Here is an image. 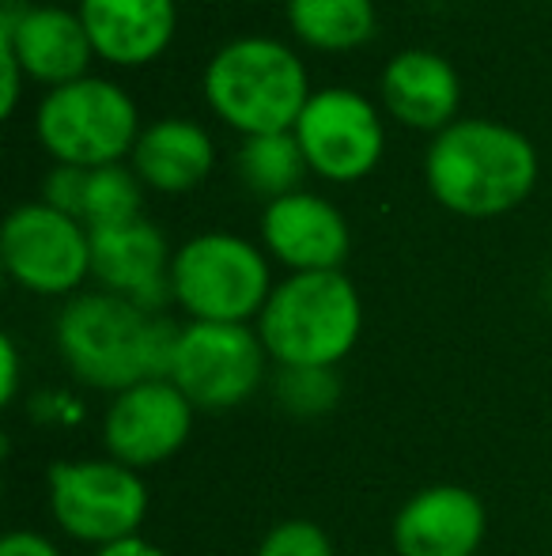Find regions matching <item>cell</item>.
<instances>
[{
    "label": "cell",
    "mask_w": 552,
    "mask_h": 556,
    "mask_svg": "<svg viewBox=\"0 0 552 556\" xmlns=\"http://www.w3.org/2000/svg\"><path fill=\"white\" fill-rule=\"evenodd\" d=\"M258 556H333V542L318 522L287 519L266 534L258 545Z\"/></svg>",
    "instance_id": "23"
},
{
    "label": "cell",
    "mask_w": 552,
    "mask_h": 556,
    "mask_svg": "<svg viewBox=\"0 0 552 556\" xmlns=\"http://www.w3.org/2000/svg\"><path fill=\"white\" fill-rule=\"evenodd\" d=\"M84 186H88V167H57L46 178V205H53L57 213L80 220V201H84Z\"/></svg>",
    "instance_id": "24"
},
{
    "label": "cell",
    "mask_w": 552,
    "mask_h": 556,
    "mask_svg": "<svg viewBox=\"0 0 552 556\" xmlns=\"http://www.w3.org/2000/svg\"><path fill=\"white\" fill-rule=\"evenodd\" d=\"M303 170H307V155L295 132L246 137V144L239 148V175L254 193H266L269 201L295 193Z\"/></svg>",
    "instance_id": "20"
},
{
    "label": "cell",
    "mask_w": 552,
    "mask_h": 556,
    "mask_svg": "<svg viewBox=\"0 0 552 556\" xmlns=\"http://www.w3.org/2000/svg\"><path fill=\"white\" fill-rule=\"evenodd\" d=\"M363 330V303L341 269L292 273L258 315V337L280 367H337Z\"/></svg>",
    "instance_id": "2"
},
{
    "label": "cell",
    "mask_w": 552,
    "mask_h": 556,
    "mask_svg": "<svg viewBox=\"0 0 552 556\" xmlns=\"http://www.w3.org/2000/svg\"><path fill=\"white\" fill-rule=\"evenodd\" d=\"M287 23L307 46L318 50H352L375 30L371 0H287Z\"/></svg>",
    "instance_id": "19"
},
{
    "label": "cell",
    "mask_w": 552,
    "mask_h": 556,
    "mask_svg": "<svg viewBox=\"0 0 552 556\" xmlns=\"http://www.w3.org/2000/svg\"><path fill=\"white\" fill-rule=\"evenodd\" d=\"M424 175L439 205L458 216L488 220L526 201L538 178V152L511 125L470 117L435 137Z\"/></svg>",
    "instance_id": "1"
},
{
    "label": "cell",
    "mask_w": 552,
    "mask_h": 556,
    "mask_svg": "<svg viewBox=\"0 0 552 556\" xmlns=\"http://www.w3.org/2000/svg\"><path fill=\"white\" fill-rule=\"evenodd\" d=\"M50 511L68 538L88 545H114L137 538L147 515V489L137 469L114 458L53 462Z\"/></svg>",
    "instance_id": "7"
},
{
    "label": "cell",
    "mask_w": 552,
    "mask_h": 556,
    "mask_svg": "<svg viewBox=\"0 0 552 556\" xmlns=\"http://www.w3.org/2000/svg\"><path fill=\"white\" fill-rule=\"evenodd\" d=\"M0 257L15 285L38 295H68L91 273V231L53 205H20L0 231Z\"/></svg>",
    "instance_id": "9"
},
{
    "label": "cell",
    "mask_w": 552,
    "mask_h": 556,
    "mask_svg": "<svg viewBox=\"0 0 552 556\" xmlns=\"http://www.w3.org/2000/svg\"><path fill=\"white\" fill-rule=\"evenodd\" d=\"M140 220V186L121 163L111 167H91L88 170V186H84V201H80V224L88 231L99 227H118Z\"/></svg>",
    "instance_id": "21"
},
{
    "label": "cell",
    "mask_w": 552,
    "mask_h": 556,
    "mask_svg": "<svg viewBox=\"0 0 552 556\" xmlns=\"http://www.w3.org/2000/svg\"><path fill=\"white\" fill-rule=\"evenodd\" d=\"M15 390H20V352L12 337H0V397L12 402Z\"/></svg>",
    "instance_id": "26"
},
{
    "label": "cell",
    "mask_w": 552,
    "mask_h": 556,
    "mask_svg": "<svg viewBox=\"0 0 552 556\" xmlns=\"http://www.w3.org/2000/svg\"><path fill=\"white\" fill-rule=\"evenodd\" d=\"M95 556H163L159 545L144 542V538H126V542H114V545H103Z\"/></svg>",
    "instance_id": "27"
},
{
    "label": "cell",
    "mask_w": 552,
    "mask_h": 556,
    "mask_svg": "<svg viewBox=\"0 0 552 556\" xmlns=\"http://www.w3.org/2000/svg\"><path fill=\"white\" fill-rule=\"evenodd\" d=\"M485 530V504L470 489L432 484L398 511L394 549L398 556H477Z\"/></svg>",
    "instance_id": "14"
},
{
    "label": "cell",
    "mask_w": 552,
    "mask_h": 556,
    "mask_svg": "<svg viewBox=\"0 0 552 556\" xmlns=\"http://www.w3.org/2000/svg\"><path fill=\"white\" fill-rule=\"evenodd\" d=\"M383 99L398 122L413 129H447L454 125L462 84L442 53L432 50H406L386 65L383 73Z\"/></svg>",
    "instance_id": "17"
},
{
    "label": "cell",
    "mask_w": 552,
    "mask_h": 556,
    "mask_svg": "<svg viewBox=\"0 0 552 556\" xmlns=\"http://www.w3.org/2000/svg\"><path fill=\"white\" fill-rule=\"evenodd\" d=\"M213 111L246 137L292 132L310 103L307 68L273 38H235L205 73Z\"/></svg>",
    "instance_id": "4"
},
{
    "label": "cell",
    "mask_w": 552,
    "mask_h": 556,
    "mask_svg": "<svg viewBox=\"0 0 552 556\" xmlns=\"http://www.w3.org/2000/svg\"><path fill=\"white\" fill-rule=\"evenodd\" d=\"M307 167L330 182H356L383 155V122L363 96L330 88L310 96L295 122Z\"/></svg>",
    "instance_id": "10"
},
{
    "label": "cell",
    "mask_w": 552,
    "mask_h": 556,
    "mask_svg": "<svg viewBox=\"0 0 552 556\" xmlns=\"http://www.w3.org/2000/svg\"><path fill=\"white\" fill-rule=\"evenodd\" d=\"M175 300L193 323H246L273 295L269 262L258 247L228 231L190 239L170 265Z\"/></svg>",
    "instance_id": "5"
},
{
    "label": "cell",
    "mask_w": 552,
    "mask_h": 556,
    "mask_svg": "<svg viewBox=\"0 0 552 556\" xmlns=\"http://www.w3.org/2000/svg\"><path fill=\"white\" fill-rule=\"evenodd\" d=\"M80 20L99 58L147 65L175 38V0H80Z\"/></svg>",
    "instance_id": "16"
},
{
    "label": "cell",
    "mask_w": 552,
    "mask_h": 556,
    "mask_svg": "<svg viewBox=\"0 0 552 556\" xmlns=\"http://www.w3.org/2000/svg\"><path fill=\"white\" fill-rule=\"evenodd\" d=\"M170 265H175V257L167 254L159 227L147 220L91 231V273L99 277L103 292L137 303L147 315H155L175 300Z\"/></svg>",
    "instance_id": "12"
},
{
    "label": "cell",
    "mask_w": 552,
    "mask_h": 556,
    "mask_svg": "<svg viewBox=\"0 0 552 556\" xmlns=\"http://www.w3.org/2000/svg\"><path fill=\"white\" fill-rule=\"evenodd\" d=\"M193 405L170 379H144L114 394L103 420V443L114 462L129 469H152L175 458L190 440Z\"/></svg>",
    "instance_id": "11"
},
{
    "label": "cell",
    "mask_w": 552,
    "mask_h": 556,
    "mask_svg": "<svg viewBox=\"0 0 552 556\" xmlns=\"http://www.w3.org/2000/svg\"><path fill=\"white\" fill-rule=\"evenodd\" d=\"M261 239L295 273H333L348 257V224L318 193H287L266 205Z\"/></svg>",
    "instance_id": "15"
},
{
    "label": "cell",
    "mask_w": 552,
    "mask_h": 556,
    "mask_svg": "<svg viewBox=\"0 0 552 556\" xmlns=\"http://www.w3.org/2000/svg\"><path fill=\"white\" fill-rule=\"evenodd\" d=\"M155 330L159 315H147L114 292H91L61 311L57 349L84 387L121 394L144 379H159Z\"/></svg>",
    "instance_id": "3"
},
{
    "label": "cell",
    "mask_w": 552,
    "mask_h": 556,
    "mask_svg": "<svg viewBox=\"0 0 552 556\" xmlns=\"http://www.w3.org/2000/svg\"><path fill=\"white\" fill-rule=\"evenodd\" d=\"M277 397L295 417H322L337 405L341 382L333 367H280Z\"/></svg>",
    "instance_id": "22"
},
{
    "label": "cell",
    "mask_w": 552,
    "mask_h": 556,
    "mask_svg": "<svg viewBox=\"0 0 552 556\" xmlns=\"http://www.w3.org/2000/svg\"><path fill=\"white\" fill-rule=\"evenodd\" d=\"M266 356L258 330L246 323H190L178 337L170 382L193 409L223 413L261 387Z\"/></svg>",
    "instance_id": "8"
},
{
    "label": "cell",
    "mask_w": 552,
    "mask_h": 556,
    "mask_svg": "<svg viewBox=\"0 0 552 556\" xmlns=\"http://www.w3.org/2000/svg\"><path fill=\"white\" fill-rule=\"evenodd\" d=\"M38 137L65 167H111L137 148V106L118 84L84 76L42 99Z\"/></svg>",
    "instance_id": "6"
},
{
    "label": "cell",
    "mask_w": 552,
    "mask_h": 556,
    "mask_svg": "<svg viewBox=\"0 0 552 556\" xmlns=\"http://www.w3.org/2000/svg\"><path fill=\"white\" fill-rule=\"evenodd\" d=\"M0 556H61L50 538L35 534V530H12L0 542Z\"/></svg>",
    "instance_id": "25"
},
{
    "label": "cell",
    "mask_w": 552,
    "mask_h": 556,
    "mask_svg": "<svg viewBox=\"0 0 552 556\" xmlns=\"http://www.w3.org/2000/svg\"><path fill=\"white\" fill-rule=\"evenodd\" d=\"M0 38L12 42L23 73L42 84H57V88L84 80L91 53H95L80 15L65 8H30L23 0H4Z\"/></svg>",
    "instance_id": "13"
},
{
    "label": "cell",
    "mask_w": 552,
    "mask_h": 556,
    "mask_svg": "<svg viewBox=\"0 0 552 556\" xmlns=\"http://www.w3.org/2000/svg\"><path fill=\"white\" fill-rule=\"evenodd\" d=\"M213 137L201 125L182 122V117L155 122L152 129L140 132L133 148L137 175L163 193H182L205 182V175L213 170Z\"/></svg>",
    "instance_id": "18"
}]
</instances>
